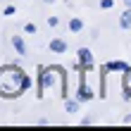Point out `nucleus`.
<instances>
[{
    "label": "nucleus",
    "instance_id": "f257e3e1",
    "mask_svg": "<svg viewBox=\"0 0 131 131\" xmlns=\"http://www.w3.org/2000/svg\"><path fill=\"white\" fill-rule=\"evenodd\" d=\"M29 86H31V79L19 67H14V64L0 67V95L3 98H17Z\"/></svg>",
    "mask_w": 131,
    "mask_h": 131
},
{
    "label": "nucleus",
    "instance_id": "f03ea898",
    "mask_svg": "<svg viewBox=\"0 0 131 131\" xmlns=\"http://www.w3.org/2000/svg\"><path fill=\"white\" fill-rule=\"evenodd\" d=\"M79 62H81L83 67H93V55H91L88 48H81V50H79Z\"/></svg>",
    "mask_w": 131,
    "mask_h": 131
},
{
    "label": "nucleus",
    "instance_id": "7ed1b4c3",
    "mask_svg": "<svg viewBox=\"0 0 131 131\" xmlns=\"http://www.w3.org/2000/svg\"><path fill=\"white\" fill-rule=\"evenodd\" d=\"M50 50L52 52H64L67 50V43L62 41V38H55V41H50Z\"/></svg>",
    "mask_w": 131,
    "mask_h": 131
},
{
    "label": "nucleus",
    "instance_id": "20e7f679",
    "mask_svg": "<svg viewBox=\"0 0 131 131\" xmlns=\"http://www.w3.org/2000/svg\"><path fill=\"white\" fill-rule=\"evenodd\" d=\"M124 91H126V98H131V67L124 69Z\"/></svg>",
    "mask_w": 131,
    "mask_h": 131
},
{
    "label": "nucleus",
    "instance_id": "39448f33",
    "mask_svg": "<svg viewBox=\"0 0 131 131\" xmlns=\"http://www.w3.org/2000/svg\"><path fill=\"white\" fill-rule=\"evenodd\" d=\"M119 26H122V29H129V26H131V7H126V12L122 14V19H119Z\"/></svg>",
    "mask_w": 131,
    "mask_h": 131
},
{
    "label": "nucleus",
    "instance_id": "423d86ee",
    "mask_svg": "<svg viewBox=\"0 0 131 131\" xmlns=\"http://www.w3.org/2000/svg\"><path fill=\"white\" fill-rule=\"evenodd\" d=\"M12 43H14V48H17L19 55H26V48H24V41H21V36H14V38H12Z\"/></svg>",
    "mask_w": 131,
    "mask_h": 131
},
{
    "label": "nucleus",
    "instance_id": "0eeeda50",
    "mask_svg": "<svg viewBox=\"0 0 131 131\" xmlns=\"http://www.w3.org/2000/svg\"><path fill=\"white\" fill-rule=\"evenodd\" d=\"M105 69H107V72H124V69H126V64H124V62H110Z\"/></svg>",
    "mask_w": 131,
    "mask_h": 131
},
{
    "label": "nucleus",
    "instance_id": "6e6552de",
    "mask_svg": "<svg viewBox=\"0 0 131 131\" xmlns=\"http://www.w3.org/2000/svg\"><path fill=\"white\" fill-rule=\"evenodd\" d=\"M81 26H83V24H81V19H76V17H74V19H69V29H72V31H81Z\"/></svg>",
    "mask_w": 131,
    "mask_h": 131
},
{
    "label": "nucleus",
    "instance_id": "1a4fd4ad",
    "mask_svg": "<svg viewBox=\"0 0 131 131\" xmlns=\"http://www.w3.org/2000/svg\"><path fill=\"white\" fill-rule=\"evenodd\" d=\"M76 110H79V105L72 103V100H67V112H76Z\"/></svg>",
    "mask_w": 131,
    "mask_h": 131
},
{
    "label": "nucleus",
    "instance_id": "9d476101",
    "mask_svg": "<svg viewBox=\"0 0 131 131\" xmlns=\"http://www.w3.org/2000/svg\"><path fill=\"white\" fill-rule=\"evenodd\" d=\"M114 5V0H100V7H103V10H107V7H112Z\"/></svg>",
    "mask_w": 131,
    "mask_h": 131
},
{
    "label": "nucleus",
    "instance_id": "9b49d317",
    "mask_svg": "<svg viewBox=\"0 0 131 131\" xmlns=\"http://www.w3.org/2000/svg\"><path fill=\"white\" fill-rule=\"evenodd\" d=\"M24 31H26V34H36V24H26Z\"/></svg>",
    "mask_w": 131,
    "mask_h": 131
},
{
    "label": "nucleus",
    "instance_id": "f8f14e48",
    "mask_svg": "<svg viewBox=\"0 0 131 131\" xmlns=\"http://www.w3.org/2000/svg\"><path fill=\"white\" fill-rule=\"evenodd\" d=\"M14 12H17V10H14L12 5H7V7H5V14H7V17H10V14H14Z\"/></svg>",
    "mask_w": 131,
    "mask_h": 131
},
{
    "label": "nucleus",
    "instance_id": "ddd939ff",
    "mask_svg": "<svg viewBox=\"0 0 131 131\" xmlns=\"http://www.w3.org/2000/svg\"><path fill=\"white\" fill-rule=\"evenodd\" d=\"M48 24L50 26H57V17H48Z\"/></svg>",
    "mask_w": 131,
    "mask_h": 131
},
{
    "label": "nucleus",
    "instance_id": "4468645a",
    "mask_svg": "<svg viewBox=\"0 0 131 131\" xmlns=\"http://www.w3.org/2000/svg\"><path fill=\"white\" fill-rule=\"evenodd\" d=\"M124 3H126V7H131V0H124Z\"/></svg>",
    "mask_w": 131,
    "mask_h": 131
},
{
    "label": "nucleus",
    "instance_id": "2eb2a0df",
    "mask_svg": "<svg viewBox=\"0 0 131 131\" xmlns=\"http://www.w3.org/2000/svg\"><path fill=\"white\" fill-rule=\"evenodd\" d=\"M43 3H55V0H43Z\"/></svg>",
    "mask_w": 131,
    "mask_h": 131
}]
</instances>
